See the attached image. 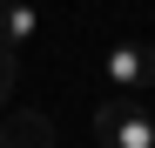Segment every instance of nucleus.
<instances>
[{"label": "nucleus", "instance_id": "nucleus-1", "mask_svg": "<svg viewBox=\"0 0 155 148\" xmlns=\"http://www.w3.org/2000/svg\"><path fill=\"white\" fill-rule=\"evenodd\" d=\"M94 141H101V148H155V114H148V101L108 94V101L94 108Z\"/></svg>", "mask_w": 155, "mask_h": 148}, {"label": "nucleus", "instance_id": "nucleus-2", "mask_svg": "<svg viewBox=\"0 0 155 148\" xmlns=\"http://www.w3.org/2000/svg\"><path fill=\"white\" fill-rule=\"evenodd\" d=\"M101 81L128 101H142V88L155 81V47L148 40H108V54H101Z\"/></svg>", "mask_w": 155, "mask_h": 148}, {"label": "nucleus", "instance_id": "nucleus-3", "mask_svg": "<svg viewBox=\"0 0 155 148\" xmlns=\"http://www.w3.org/2000/svg\"><path fill=\"white\" fill-rule=\"evenodd\" d=\"M34 34H41V7L34 0H0V47L14 54V47L34 40Z\"/></svg>", "mask_w": 155, "mask_h": 148}, {"label": "nucleus", "instance_id": "nucleus-4", "mask_svg": "<svg viewBox=\"0 0 155 148\" xmlns=\"http://www.w3.org/2000/svg\"><path fill=\"white\" fill-rule=\"evenodd\" d=\"M0 148H54V121H47V114H14L7 121V135H0Z\"/></svg>", "mask_w": 155, "mask_h": 148}, {"label": "nucleus", "instance_id": "nucleus-5", "mask_svg": "<svg viewBox=\"0 0 155 148\" xmlns=\"http://www.w3.org/2000/svg\"><path fill=\"white\" fill-rule=\"evenodd\" d=\"M7 88H14V54L0 47V101H7Z\"/></svg>", "mask_w": 155, "mask_h": 148}]
</instances>
